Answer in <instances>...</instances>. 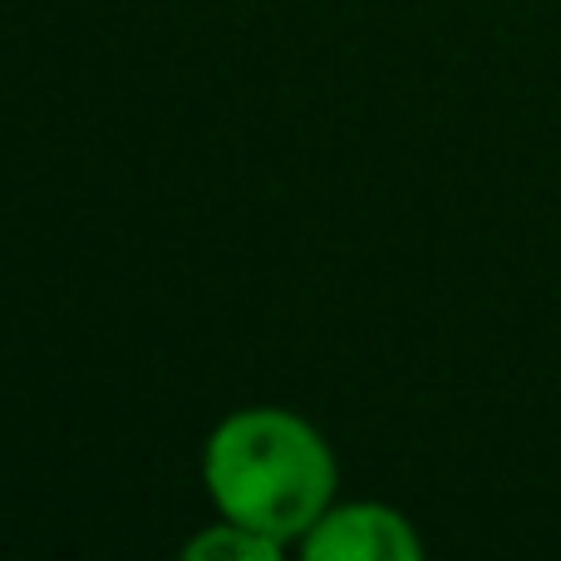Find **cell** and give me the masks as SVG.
Segmentation results:
<instances>
[{
  "label": "cell",
  "mask_w": 561,
  "mask_h": 561,
  "mask_svg": "<svg viewBox=\"0 0 561 561\" xmlns=\"http://www.w3.org/2000/svg\"><path fill=\"white\" fill-rule=\"evenodd\" d=\"M203 483L227 523L272 542H300L335 497V454L290 409H242L213 428Z\"/></svg>",
  "instance_id": "cell-1"
},
{
  "label": "cell",
  "mask_w": 561,
  "mask_h": 561,
  "mask_svg": "<svg viewBox=\"0 0 561 561\" xmlns=\"http://www.w3.org/2000/svg\"><path fill=\"white\" fill-rule=\"evenodd\" d=\"M306 561H419L424 542L404 513L385 503H345L325 507L316 527L300 537Z\"/></svg>",
  "instance_id": "cell-2"
},
{
  "label": "cell",
  "mask_w": 561,
  "mask_h": 561,
  "mask_svg": "<svg viewBox=\"0 0 561 561\" xmlns=\"http://www.w3.org/2000/svg\"><path fill=\"white\" fill-rule=\"evenodd\" d=\"M183 557L193 561H276L280 557V542H272V537L252 533V527L242 523H217L207 527L203 537H193V542L183 547Z\"/></svg>",
  "instance_id": "cell-3"
}]
</instances>
